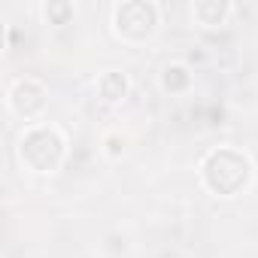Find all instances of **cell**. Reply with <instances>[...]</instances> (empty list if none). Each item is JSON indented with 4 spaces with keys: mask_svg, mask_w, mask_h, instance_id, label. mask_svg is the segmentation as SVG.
Segmentation results:
<instances>
[{
    "mask_svg": "<svg viewBox=\"0 0 258 258\" xmlns=\"http://www.w3.org/2000/svg\"><path fill=\"white\" fill-rule=\"evenodd\" d=\"M198 179L216 198H237L252 185L255 164L237 146H216L198 161Z\"/></svg>",
    "mask_w": 258,
    "mask_h": 258,
    "instance_id": "6da1fadb",
    "label": "cell"
},
{
    "mask_svg": "<svg viewBox=\"0 0 258 258\" xmlns=\"http://www.w3.org/2000/svg\"><path fill=\"white\" fill-rule=\"evenodd\" d=\"M16 158L28 173L37 176H52L64 167L67 161V137L61 127L49 124V121H37L28 124L19 134L16 143Z\"/></svg>",
    "mask_w": 258,
    "mask_h": 258,
    "instance_id": "7a4b0ae2",
    "label": "cell"
},
{
    "mask_svg": "<svg viewBox=\"0 0 258 258\" xmlns=\"http://www.w3.org/2000/svg\"><path fill=\"white\" fill-rule=\"evenodd\" d=\"M161 10L155 0H118L112 7V34L121 43L143 46L158 34Z\"/></svg>",
    "mask_w": 258,
    "mask_h": 258,
    "instance_id": "3957f363",
    "label": "cell"
},
{
    "mask_svg": "<svg viewBox=\"0 0 258 258\" xmlns=\"http://www.w3.org/2000/svg\"><path fill=\"white\" fill-rule=\"evenodd\" d=\"M7 106L22 121L37 124L46 115V109H49V88L40 79H34V76H22V79H16L7 88Z\"/></svg>",
    "mask_w": 258,
    "mask_h": 258,
    "instance_id": "277c9868",
    "label": "cell"
},
{
    "mask_svg": "<svg viewBox=\"0 0 258 258\" xmlns=\"http://www.w3.org/2000/svg\"><path fill=\"white\" fill-rule=\"evenodd\" d=\"M234 16V4L228 0H195L191 4V22L201 28H222Z\"/></svg>",
    "mask_w": 258,
    "mask_h": 258,
    "instance_id": "5b68a950",
    "label": "cell"
},
{
    "mask_svg": "<svg viewBox=\"0 0 258 258\" xmlns=\"http://www.w3.org/2000/svg\"><path fill=\"white\" fill-rule=\"evenodd\" d=\"M158 85H161L164 94L179 97V94H188V91H191V85H195V73H191L188 64H182V61H170V64L161 67V73H158Z\"/></svg>",
    "mask_w": 258,
    "mask_h": 258,
    "instance_id": "8992f818",
    "label": "cell"
},
{
    "mask_svg": "<svg viewBox=\"0 0 258 258\" xmlns=\"http://www.w3.org/2000/svg\"><path fill=\"white\" fill-rule=\"evenodd\" d=\"M131 94V79H127V73L121 70H103L97 76V97L109 106H118L124 103V97Z\"/></svg>",
    "mask_w": 258,
    "mask_h": 258,
    "instance_id": "52a82bcc",
    "label": "cell"
},
{
    "mask_svg": "<svg viewBox=\"0 0 258 258\" xmlns=\"http://www.w3.org/2000/svg\"><path fill=\"white\" fill-rule=\"evenodd\" d=\"M76 16V7L70 0H46L43 4V19L49 25H70Z\"/></svg>",
    "mask_w": 258,
    "mask_h": 258,
    "instance_id": "ba28073f",
    "label": "cell"
},
{
    "mask_svg": "<svg viewBox=\"0 0 258 258\" xmlns=\"http://www.w3.org/2000/svg\"><path fill=\"white\" fill-rule=\"evenodd\" d=\"M121 152H124V137L121 134H106L103 137V155L106 158H121Z\"/></svg>",
    "mask_w": 258,
    "mask_h": 258,
    "instance_id": "9c48e42d",
    "label": "cell"
}]
</instances>
